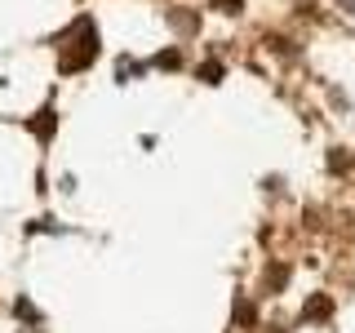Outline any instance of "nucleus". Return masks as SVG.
Instances as JSON below:
<instances>
[{"mask_svg": "<svg viewBox=\"0 0 355 333\" xmlns=\"http://www.w3.org/2000/svg\"><path fill=\"white\" fill-rule=\"evenodd\" d=\"M98 58V31H94V18H76L71 31H67V49H62V71H85L89 62Z\"/></svg>", "mask_w": 355, "mask_h": 333, "instance_id": "f257e3e1", "label": "nucleus"}, {"mask_svg": "<svg viewBox=\"0 0 355 333\" xmlns=\"http://www.w3.org/2000/svg\"><path fill=\"white\" fill-rule=\"evenodd\" d=\"M44 120H31V133H40V138H49L53 133V111H40Z\"/></svg>", "mask_w": 355, "mask_h": 333, "instance_id": "f03ea898", "label": "nucleus"}, {"mask_svg": "<svg viewBox=\"0 0 355 333\" xmlns=\"http://www.w3.org/2000/svg\"><path fill=\"white\" fill-rule=\"evenodd\" d=\"M196 22H200L196 14H173V27L178 31H196Z\"/></svg>", "mask_w": 355, "mask_h": 333, "instance_id": "7ed1b4c3", "label": "nucleus"}, {"mask_svg": "<svg viewBox=\"0 0 355 333\" xmlns=\"http://www.w3.org/2000/svg\"><path fill=\"white\" fill-rule=\"evenodd\" d=\"M320 316H329V302H324V298H315V302L306 307V320H320Z\"/></svg>", "mask_w": 355, "mask_h": 333, "instance_id": "20e7f679", "label": "nucleus"}, {"mask_svg": "<svg viewBox=\"0 0 355 333\" xmlns=\"http://www.w3.org/2000/svg\"><path fill=\"white\" fill-rule=\"evenodd\" d=\"M218 76H222V67H218V62H205V67H200V80H209V85H214Z\"/></svg>", "mask_w": 355, "mask_h": 333, "instance_id": "39448f33", "label": "nucleus"}, {"mask_svg": "<svg viewBox=\"0 0 355 333\" xmlns=\"http://www.w3.org/2000/svg\"><path fill=\"white\" fill-rule=\"evenodd\" d=\"M236 320H240V325H249V320H253V307L240 302V307H236Z\"/></svg>", "mask_w": 355, "mask_h": 333, "instance_id": "423d86ee", "label": "nucleus"}, {"mask_svg": "<svg viewBox=\"0 0 355 333\" xmlns=\"http://www.w3.org/2000/svg\"><path fill=\"white\" fill-rule=\"evenodd\" d=\"M214 5L222 9V14H240V0H214Z\"/></svg>", "mask_w": 355, "mask_h": 333, "instance_id": "0eeeda50", "label": "nucleus"}, {"mask_svg": "<svg viewBox=\"0 0 355 333\" xmlns=\"http://www.w3.org/2000/svg\"><path fill=\"white\" fill-rule=\"evenodd\" d=\"M155 67H178V53H173V49L160 53V58H155Z\"/></svg>", "mask_w": 355, "mask_h": 333, "instance_id": "6e6552de", "label": "nucleus"}, {"mask_svg": "<svg viewBox=\"0 0 355 333\" xmlns=\"http://www.w3.org/2000/svg\"><path fill=\"white\" fill-rule=\"evenodd\" d=\"M338 5H342V9H347V14L355 18V0H338Z\"/></svg>", "mask_w": 355, "mask_h": 333, "instance_id": "1a4fd4ad", "label": "nucleus"}]
</instances>
